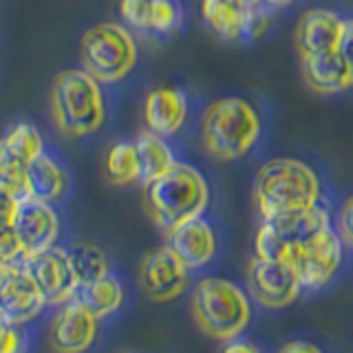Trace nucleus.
Segmentation results:
<instances>
[{
  "label": "nucleus",
  "mask_w": 353,
  "mask_h": 353,
  "mask_svg": "<svg viewBox=\"0 0 353 353\" xmlns=\"http://www.w3.org/2000/svg\"><path fill=\"white\" fill-rule=\"evenodd\" d=\"M252 199L259 221L294 216L318 203H331L318 172L307 161L294 157L263 163L252 181Z\"/></svg>",
  "instance_id": "obj_1"
},
{
  "label": "nucleus",
  "mask_w": 353,
  "mask_h": 353,
  "mask_svg": "<svg viewBox=\"0 0 353 353\" xmlns=\"http://www.w3.org/2000/svg\"><path fill=\"white\" fill-rule=\"evenodd\" d=\"M190 314L208 338L225 342L254 334L261 325L263 309L254 303L245 285L219 276H203L194 283Z\"/></svg>",
  "instance_id": "obj_2"
},
{
  "label": "nucleus",
  "mask_w": 353,
  "mask_h": 353,
  "mask_svg": "<svg viewBox=\"0 0 353 353\" xmlns=\"http://www.w3.org/2000/svg\"><path fill=\"white\" fill-rule=\"evenodd\" d=\"M210 203L205 176L190 163L176 161L168 172L143 185V208L163 234L203 214Z\"/></svg>",
  "instance_id": "obj_3"
},
{
  "label": "nucleus",
  "mask_w": 353,
  "mask_h": 353,
  "mask_svg": "<svg viewBox=\"0 0 353 353\" xmlns=\"http://www.w3.org/2000/svg\"><path fill=\"white\" fill-rule=\"evenodd\" d=\"M263 121L254 104L243 97H221L201 119V146L216 161H239L256 148Z\"/></svg>",
  "instance_id": "obj_4"
},
{
  "label": "nucleus",
  "mask_w": 353,
  "mask_h": 353,
  "mask_svg": "<svg viewBox=\"0 0 353 353\" xmlns=\"http://www.w3.org/2000/svg\"><path fill=\"white\" fill-rule=\"evenodd\" d=\"M53 124L66 137L93 135L104 124L106 108L99 82L84 69H66L51 84Z\"/></svg>",
  "instance_id": "obj_5"
},
{
  "label": "nucleus",
  "mask_w": 353,
  "mask_h": 353,
  "mask_svg": "<svg viewBox=\"0 0 353 353\" xmlns=\"http://www.w3.org/2000/svg\"><path fill=\"white\" fill-rule=\"evenodd\" d=\"M351 252L342 243L334 223L309 236L294 259V270L303 285V298L334 292L351 272Z\"/></svg>",
  "instance_id": "obj_6"
},
{
  "label": "nucleus",
  "mask_w": 353,
  "mask_h": 353,
  "mask_svg": "<svg viewBox=\"0 0 353 353\" xmlns=\"http://www.w3.org/2000/svg\"><path fill=\"white\" fill-rule=\"evenodd\" d=\"M80 58L88 75L102 84L121 82L137 62V44L126 27L99 22L80 40Z\"/></svg>",
  "instance_id": "obj_7"
},
{
  "label": "nucleus",
  "mask_w": 353,
  "mask_h": 353,
  "mask_svg": "<svg viewBox=\"0 0 353 353\" xmlns=\"http://www.w3.org/2000/svg\"><path fill=\"white\" fill-rule=\"evenodd\" d=\"M165 248L174 252L194 281L203 279L221 263L225 254V234L212 216L205 212L165 232Z\"/></svg>",
  "instance_id": "obj_8"
},
{
  "label": "nucleus",
  "mask_w": 353,
  "mask_h": 353,
  "mask_svg": "<svg viewBox=\"0 0 353 353\" xmlns=\"http://www.w3.org/2000/svg\"><path fill=\"white\" fill-rule=\"evenodd\" d=\"M245 287L263 312H283L303 298V285L292 265L265 261L256 254L248 261Z\"/></svg>",
  "instance_id": "obj_9"
},
{
  "label": "nucleus",
  "mask_w": 353,
  "mask_h": 353,
  "mask_svg": "<svg viewBox=\"0 0 353 353\" xmlns=\"http://www.w3.org/2000/svg\"><path fill=\"white\" fill-rule=\"evenodd\" d=\"M201 16L208 29L225 42H254L270 27L272 14L248 5V0H203Z\"/></svg>",
  "instance_id": "obj_10"
},
{
  "label": "nucleus",
  "mask_w": 353,
  "mask_h": 353,
  "mask_svg": "<svg viewBox=\"0 0 353 353\" xmlns=\"http://www.w3.org/2000/svg\"><path fill=\"white\" fill-rule=\"evenodd\" d=\"M194 276L170 248L148 252L139 265V287L152 303H172L192 287Z\"/></svg>",
  "instance_id": "obj_11"
},
{
  "label": "nucleus",
  "mask_w": 353,
  "mask_h": 353,
  "mask_svg": "<svg viewBox=\"0 0 353 353\" xmlns=\"http://www.w3.org/2000/svg\"><path fill=\"white\" fill-rule=\"evenodd\" d=\"M25 270L31 276L40 290L47 309H58L60 305L69 303L75 298L80 283L75 279V272L71 268V261L66 256V250L55 245L49 252H42L38 256H31L25 263Z\"/></svg>",
  "instance_id": "obj_12"
},
{
  "label": "nucleus",
  "mask_w": 353,
  "mask_h": 353,
  "mask_svg": "<svg viewBox=\"0 0 353 353\" xmlns=\"http://www.w3.org/2000/svg\"><path fill=\"white\" fill-rule=\"evenodd\" d=\"M47 303L25 265H0V320L9 325L33 323Z\"/></svg>",
  "instance_id": "obj_13"
},
{
  "label": "nucleus",
  "mask_w": 353,
  "mask_h": 353,
  "mask_svg": "<svg viewBox=\"0 0 353 353\" xmlns=\"http://www.w3.org/2000/svg\"><path fill=\"white\" fill-rule=\"evenodd\" d=\"M97 331L99 320L77 298H71L53 309L47 338L53 353H86L93 349Z\"/></svg>",
  "instance_id": "obj_14"
},
{
  "label": "nucleus",
  "mask_w": 353,
  "mask_h": 353,
  "mask_svg": "<svg viewBox=\"0 0 353 353\" xmlns=\"http://www.w3.org/2000/svg\"><path fill=\"white\" fill-rule=\"evenodd\" d=\"M16 236L25 252V259L38 256L58 245L60 239V219L51 203L38 201V199L25 196L18 201V210L14 216Z\"/></svg>",
  "instance_id": "obj_15"
},
{
  "label": "nucleus",
  "mask_w": 353,
  "mask_h": 353,
  "mask_svg": "<svg viewBox=\"0 0 353 353\" xmlns=\"http://www.w3.org/2000/svg\"><path fill=\"white\" fill-rule=\"evenodd\" d=\"M342 25H345V18H340L331 9L318 7L305 11L294 29V47L298 51V58L305 60L336 51Z\"/></svg>",
  "instance_id": "obj_16"
},
{
  "label": "nucleus",
  "mask_w": 353,
  "mask_h": 353,
  "mask_svg": "<svg viewBox=\"0 0 353 353\" xmlns=\"http://www.w3.org/2000/svg\"><path fill=\"white\" fill-rule=\"evenodd\" d=\"M75 298L99 323H110V320L121 318L132 303L128 283L115 272H108L104 279H99L91 285H82L77 290Z\"/></svg>",
  "instance_id": "obj_17"
},
{
  "label": "nucleus",
  "mask_w": 353,
  "mask_h": 353,
  "mask_svg": "<svg viewBox=\"0 0 353 353\" xmlns=\"http://www.w3.org/2000/svg\"><path fill=\"white\" fill-rule=\"evenodd\" d=\"M188 117V97L181 88L161 86L146 95L143 104V119L146 128L154 135L172 137L181 130Z\"/></svg>",
  "instance_id": "obj_18"
},
{
  "label": "nucleus",
  "mask_w": 353,
  "mask_h": 353,
  "mask_svg": "<svg viewBox=\"0 0 353 353\" xmlns=\"http://www.w3.org/2000/svg\"><path fill=\"white\" fill-rule=\"evenodd\" d=\"M303 80L318 95H336L345 93L353 86V77L347 62L336 51L314 55V58L301 60Z\"/></svg>",
  "instance_id": "obj_19"
},
{
  "label": "nucleus",
  "mask_w": 353,
  "mask_h": 353,
  "mask_svg": "<svg viewBox=\"0 0 353 353\" xmlns=\"http://www.w3.org/2000/svg\"><path fill=\"white\" fill-rule=\"evenodd\" d=\"M25 174H27V194L31 199H38V201L51 205L55 201H60L66 188H69V174H66V170L44 152L25 165Z\"/></svg>",
  "instance_id": "obj_20"
},
{
  "label": "nucleus",
  "mask_w": 353,
  "mask_h": 353,
  "mask_svg": "<svg viewBox=\"0 0 353 353\" xmlns=\"http://www.w3.org/2000/svg\"><path fill=\"white\" fill-rule=\"evenodd\" d=\"M137 161H139V183L146 185L154 181L163 172H168L176 163L174 152L165 137L154 135L150 130H143L135 139Z\"/></svg>",
  "instance_id": "obj_21"
},
{
  "label": "nucleus",
  "mask_w": 353,
  "mask_h": 353,
  "mask_svg": "<svg viewBox=\"0 0 353 353\" xmlns=\"http://www.w3.org/2000/svg\"><path fill=\"white\" fill-rule=\"evenodd\" d=\"M64 250H66V256L71 261V268L75 272V279L80 283V287L91 285L99 279H104L108 272H113L104 250L97 248L95 243L73 241L71 245Z\"/></svg>",
  "instance_id": "obj_22"
},
{
  "label": "nucleus",
  "mask_w": 353,
  "mask_h": 353,
  "mask_svg": "<svg viewBox=\"0 0 353 353\" xmlns=\"http://www.w3.org/2000/svg\"><path fill=\"white\" fill-rule=\"evenodd\" d=\"M104 172H106V179L117 188L139 183V161H137L135 141L113 143L106 152Z\"/></svg>",
  "instance_id": "obj_23"
},
{
  "label": "nucleus",
  "mask_w": 353,
  "mask_h": 353,
  "mask_svg": "<svg viewBox=\"0 0 353 353\" xmlns=\"http://www.w3.org/2000/svg\"><path fill=\"white\" fill-rule=\"evenodd\" d=\"M0 146H3L11 157L22 161L25 165L44 152V141H42L40 130L33 124H27V121H20V124L11 126L7 130V135L0 137Z\"/></svg>",
  "instance_id": "obj_24"
},
{
  "label": "nucleus",
  "mask_w": 353,
  "mask_h": 353,
  "mask_svg": "<svg viewBox=\"0 0 353 353\" xmlns=\"http://www.w3.org/2000/svg\"><path fill=\"white\" fill-rule=\"evenodd\" d=\"M183 25L181 0H150L148 3V31L157 36H172Z\"/></svg>",
  "instance_id": "obj_25"
},
{
  "label": "nucleus",
  "mask_w": 353,
  "mask_h": 353,
  "mask_svg": "<svg viewBox=\"0 0 353 353\" xmlns=\"http://www.w3.org/2000/svg\"><path fill=\"white\" fill-rule=\"evenodd\" d=\"M274 353H340V349L329 336L301 329L287 334L279 342V347H274Z\"/></svg>",
  "instance_id": "obj_26"
},
{
  "label": "nucleus",
  "mask_w": 353,
  "mask_h": 353,
  "mask_svg": "<svg viewBox=\"0 0 353 353\" xmlns=\"http://www.w3.org/2000/svg\"><path fill=\"white\" fill-rule=\"evenodd\" d=\"M0 190L11 194L14 199H25L27 194V174L25 163L14 159L11 154L0 146Z\"/></svg>",
  "instance_id": "obj_27"
},
{
  "label": "nucleus",
  "mask_w": 353,
  "mask_h": 353,
  "mask_svg": "<svg viewBox=\"0 0 353 353\" xmlns=\"http://www.w3.org/2000/svg\"><path fill=\"white\" fill-rule=\"evenodd\" d=\"M0 353H36V327L9 325L0 320Z\"/></svg>",
  "instance_id": "obj_28"
},
{
  "label": "nucleus",
  "mask_w": 353,
  "mask_h": 353,
  "mask_svg": "<svg viewBox=\"0 0 353 353\" xmlns=\"http://www.w3.org/2000/svg\"><path fill=\"white\" fill-rule=\"evenodd\" d=\"M219 353H274V345L256 334H245L239 338L225 340Z\"/></svg>",
  "instance_id": "obj_29"
},
{
  "label": "nucleus",
  "mask_w": 353,
  "mask_h": 353,
  "mask_svg": "<svg viewBox=\"0 0 353 353\" xmlns=\"http://www.w3.org/2000/svg\"><path fill=\"white\" fill-rule=\"evenodd\" d=\"M148 3L150 0H119V14L128 27L137 31L148 29Z\"/></svg>",
  "instance_id": "obj_30"
},
{
  "label": "nucleus",
  "mask_w": 353,
  "mask_h": 353,
  "mask_svg": "<svg viewBox=\"0 0 353 353\" xmlns=\"http://www.w3.org/2000/svg\"><path fill=\"white\" fill-rule=\"evenodd\" d=\"M25 261V252L14 228H0V265H22Z\"/></svg>",
  "instance_id": "obj_31"
},
{
  "label": "nucleus",
  "mask_w": 353,
  "mask_h": 353,
  "mask_svg": "<svg viewBox=\"0 0 353 353\" xmlns=\"http://www.w3.org/2000/svg\"><path fill=\"white\" fill-rule=\"evenodd\" d=\"M334 225L338 230L342 243H345L353 256V194H349L345 201L338 205L334 214Z\"/></svg>",
  "instance_id": "obj_32"
},
{
  "label": "nucleus",
  "mask_w": 353,
  "mask_h": 353,
  "mask_svg": "<svg viewBox=\"0 0 353 353\" xmlns=\"http://www.w3.org/2000/svg\"><path fill=\"white\" fill-rule=\"evenodd\" d=\"M338 53L342 55V60L347 62L351 77H353V18H345L340 42H338Z\"/></svg>",
  "instance_id": "obj_33"
},
{
  "label": "nucleus",
  "mask_w": 353,
  "mask_h": 353,
  "mask_svg": "<svg viewBox=\"0 0 353 353\" xmlns=\"http://www.w3.org/2000/svg\"><path fill=\"white\" fill-rule=\"evenodd\" d=\"M16 210H18V199L0 190V228H9L14 223Z\"/></svg>",
  "instance_id": "obj_34"
},
{
  "label": "nucleus",
  "mask_w": 353,
  "mask_h": 353,
  "mask_svg": "<svg viewBox=\"0 0 353 353\" xmlns=\"http://www.w3.org/2000/svg\"><path fill=\"white\" fill-rule=\"evenodd\" d=\"M292 3H294V0H248L250 7L259 9V11H265V14H274V11L290 7Z\"/></svg>",
  "instance_id": "obj_35"
}]
</instances>
